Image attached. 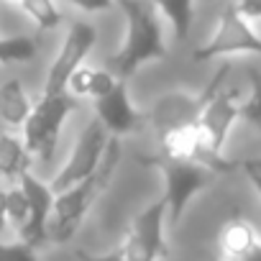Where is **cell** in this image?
<instances>
[{"label": "cell", "mask_w": 261, "mask_h": 261, "mask_svg": "<svg viewBox=\"0 0 261 261\" xmlns=\"http://www.w3.org/2000/svg\"><path fill=\"white\" fill-rule=\"evenodd\" d=\"M125 18V41L113 57L115 74L120 80L139 72L149 62H162L167 57V31L159 11L151 0H115Z\"/></svg>", "instance_id": "1"}, {"label": "cell", "mask_w": 261, "mask_h": 261, "mask_svg": "<svg viewBox=\"0 0 261 261\" xmlns=\"http://www.w3.org/2000/svg\"><path fill=\"white\" fill-rule=\"evenodd\" d=\"M120 154H123L120 141L113 136L108 141V149L102 154L100 167L87 179H82L80 185H74V187L64 190L62 195H57L51 223H49V238L54 243H69L77 236V230H80L85 215L90 213V207L108 190V185H110V179H113V174L120 164Z\"/></svg>", "instance_id": "2"}, {"label": "cell", "mask_w": 261, "mask_h": 261, "mask_svg": "<svg viewBox=\"0 0 261 261\" xmlns=\"http://www.w3.org/2000/svg\"><path fill=\"white\" fill-rule=\"evenodd\" d=\"M230 69H233V64H230V62H223V64L213 72L210 82H207L200 92L174 90V92L162 95V97L151 105V110L146 113V120L151 123L154 134L162 139V136L172 134V130H179V128H187V125L200 123V118H202L205 108L210 105V100L225 87V82H228V77H230Z\"/></svg>", "instance_id": "3"}, {"label": "cell", "mask_w": 261, "mask_h": 261, "mask_svg": "<svg viewBox=\"0 0 261 261\" xmlns=\"http://www.w3.org/2000/svg\"><path fill=\"white\" fill-rule=\"evenodd\" d=\"M80 100H74L69 92L62 95H41V100L34 105L26 125H23V144L31 156H39L41 162H51L57 154L62 125L74 113Z\"/></svg>", "instance_id": "4"}, {"label": "cell", "mask_w": 261, "mask_h": 261, "mask_svg": "<svg viewBox=\"0 0 261 261\" xmlns=\"http://www.w3.org/2000/svg\"><path fill=\"white\" fill-rule=\"evenodd\" d=\"M141 164L146 167H156L164 177V202H167V220L174 225L182 220L190 200L202 192L210 179H213V172L197 167V164H187V162H174V159H167L164 154H144L139 156Z\"/></svg>", "instance_id": "5"}, {"label": "cell", "mask_w": 261, "mask_h": 261, "mask_svg": "<svg viewBox=\"0 0 261 261\" xmlns=\"http://www.w3.org/2000/svg\"><path fill=\"white\" fill-rule=\"evenodd\" d=\"M236 54L261 57V34L256 31L253 23H248L243 16L236 13L230 0H225L213 36L192 51V59L207 62V59H225V57H236Z\"/></svg>", "instance_id": "6"}, {"label": "cell", "mask_w": 261, "mask_h": 261, "mask_svg": "<svg viewBox=\"0 0 261 261\" xmlns=\"http://www.w3.org/2000/svg\"><path fill=\"white\" fill-rule=\"evenodd\" d=\"M159 154H164L167 159H174V162L197 164V167H202L213 174H225V172H233L238 167V162H230L220 151L213 149V144H210V139H207V134L202 130L200 123L162 136L159 139Z\"/></svg>", "instance_id": "7"}, {"label": "cell", "mask_w": 261, "mask_h": 261, "mask_svg": "<svg viewBox=\"0 0 261 261\" xmlns=\"http://www.w3.org/2000/svg\"><path fill=\"white\" fill-rule=\"evenodd\" d=\"M97 44V29L90 23V21H72L67 34H64V41L46 72V82H44V92L41 95H62L67 92V82L69 77L85 64L87 54L95 49Z\"/></svg>", "instance_id": "8"}, {"label": "cell", "mask_w": 261, "mask_h": 261, "mask_svg": "<svg viewBox=\"0 0 261 261\" xmlns=\"http://www.w3.org/2000/svg\"><path fill=\"white\" fill-rule=\"evenodd\" d=\"M167 223L169 220L164 200H156L144 213H139L120 243L125 261H164L169 256V246L164 241Z\"/></svg>", "instance_id": "9"}, {"label": "cell", "mask_w": 261, "mask_h": 261, "mask_svg": "<svg viewBox=\"0 0 261 261\" xmlns=\"http://www.w3.org/2000/svg\"><path fill=\"white\" fill-rule=\"evenodd\" d=\"M108 141H110V136H108V130L102 128V123L97 118L90 120L87 128L82 130L77 146L72 149V156L67 159V164L62 167V172L49 185L54 190V195H62L64 190H69V187L80 185L82 179H87L100 167L102 154L108 149Z\"/></svg>", "instance_id": "10"}, {"label": "cell", "mask_w": 261, "mask_h": 261, "mask_svg": "<svg viewBox=\"0 0 261 261\" xmlns=\"http://www.w3.org/2000/svg\"><path fill=\"white\" fill-rule=\"evenodd\" d=\"M18 185L26 192V200H29V223L21 230V243H26V246H31L36 251L49 238V223H51L57 195H54V190L49 185L36 179L31 172L23 174L18 179Z\"/></svg>", "instance_id": "11"}, {"label": "cell", "mask_w": 261, "mask_h": 261, "mask_svg": "<svg viewBox=\"0 0 261 261\" xmlns=\"http://www.w3.org/2000/svg\"><path fill=\"white\" fill-rule=\"evenodd\" d=\"M92 108H95V118L102 123V128L108 130V134H113L115 139L125 136V134H134V130L146 120V115H141L134 105H130L125 80H120L113 92H108L105 97L95 100Z\"/></svg>", "instance_id": "12"}, {"label": "cell", "mask_w": 261, "mask_h": 261, "mask_svg": "<svg viewBox=\"0 0 261 261\" xmlns=\"http://www.w3.org/2000/svg\"><path fill=\"white\" fill-rule=\"evenodd\" d=\"M241 110H243V102H241L236 87H223L210 100V105L205 108V113L200 118V125H202L205 134H207V139H210V144H213L215 151L223 154L225 139L230 134L233 123L241 118Z\"/></svg>", "instance_id": "13"}, {"label": "cell", "mask_w": 261, "mask_h": 261, "mask_svg": "<svg viewBox=\"0 0 261 261\" xmlns=\"http://www.w3.org/2000/svg\"><path fill=\"white\" fill-rule=\"evenodd\" d=\"M258 246H261V238H258L256 228L238 210L225 220V225L218 233V248L228 261H241L248 253H253Z\"/></svg>", "instance_id": "14"}, {"label": "cell", "mask_w": 261, "mask_h": 261, "mask_svg": "<svg viewBox=\"0 0 261 261\" xmlns=\"http://www.w3.org/2000/svg\"><path fill=\"white\" fill-rule=\"evenodd\" d=\"M120 82V77L115 72H108V69H100V67H87L82 64L67 82V92L74 97V100H100L105 97L108 92L115 90V85Z\"/></svg>", "instance_id": "15"}, {"label": "cell", "mask_w": 261, "mask_h": 261, "mask_svg": "<svg viewBox=\"0 0 261 261\" xmlns=\"http://www.w3.org/2000/svg\"><path fill=\"white\" fill-rule=\"evenodd\" d=\"M31 110L34 102L26 95L21 80H8L6 85H0V125L23 128Z\"/></svg>", "instance_id": "16"}, {"label": "cell", "mask_w": 261, "mask_h": 261, "mask_svg": "<svg viewBox=\"0 0 261 261\" xmlns=\"http://www.w3.org/2000/svg\"><path fill=\"white\" fill-rule=\"evenodd\" d=\"M31 159L34 156L29 154L23 139L13 136L11 130H6L0 125V177H6V179L18 185V179L23 174H29Z\"/></svg>", "instance_id": "17"}, {"label": "cell", "mask_w": 261, "mask_h": 261, "mask_svg": "<svg viewBox=\"0 0 261 261\" xmlns=\"http://www.w3.org/2000/svg\"><path fill=\"white\" fill-rule=\"evenodd\" d=\"M162 21L172 29V34L185 41L195 23V0H151Z\"/></svg>", "instance_id": "18"}, {"label": "cell", "mask_w": 261, "mask_h": 261, "mask_svg": "<svg viewBox=\"0 0 261 261\" xmlns=\"http://www.w3.org/2000/svg\"><path fill=\"white\" fill-rule=\"evenodd\" d=\"M21 11L34 21V26L39 31H54L57 26H62L64 21V13H62V6L57 0H21Z\"/></svg>", "instance_id": "19"}, {"label": "cell", "mask_w": 261, "mask_h": 261, "mask_svg": "<svg viewBox=\"0 0 261 261\" xmlns=\"http://www.w3.org/2000/svg\"><path fill=\"white\" fill-rule=\"evenodd\" d=\"M39 44L31 36H6L0 39V64H26L36 59Z\"/></svg>", "instance_id": "20"}, {"label": "cell", "mask_w": 261, "mask_h": 261, "mask_svg": "<svg viewBox=\"0 0 261 261\" xmlns=\"http://www.w3.org/2000/svg\"><path fill=\"white\" fill-rule=\"evenodd\" d=\"M246 74H248L251 95H248V100L243 102L241 118H243L248 125H253L256 130H261V72L253 69V67H248Z\"/></svg>", "instance_id": "21"}, {"label": "cell", "mask_w": 261, "mask_h": 261, "mask_svg": "<svg viewBox=\"0 0 261 261\" xmlns=\"http://www.w3.org/2000/svg\"><path fill=\"white\" fill-rule=\"evenodd\" d=\"M8 223L18 230V236L29 223V200H26V192L21 190V185L8 190Z\"/></svg>", "instance_id": "22"}, {"label": "cell", "mask_w": 261, "mask_h": 261, "mask_svg": "<svg viewBox=\"0 0 261 261\" xmlns=\"http://www.w3.org/2000/svg\"><path fill=\"white\" fill-rule=\"evenodd\" d=\"M0 261H39V256L26 243H0Z\"/></svg>", "instance_id": "23"}, {"label": "cell", "mask_w": 261, "mask_h": 261, "mask_svg": "<svg viewBox=\"0 0 261 261\" xmlns=\"http://www.w3.org/2000/svg\"><path fill=\"white\" fill-rule=\"evenodd\" d=\"M64 3L87 16H100V13H108L115 8V0H64Z\"/></svg>", "instance_id": "24"}, {"label": "cell", "mask_w": 261, "mask_h": 261, "mask_svg": "<svg viewBox=\"0 0 261 261\" xmlns=\"http://www.w3.org/2000/svg\"><path fill=\"white\" fill-rule=\"evenodd\" d=\"M238 16H243L248 23H261V0H230Z\"/></svg>", "instance_id": "25"}, {"label": "cell", "mask_w": 261, "mask_h": 261, "mask_svg": "<svg viewBox=\"0 0 261 261\" xmlns=\"http://www.w3.org/2000/svg\"><path fill=\"white\" fill-rule=\"evenodd\" d=\"M238 167L246 172V177L251 179L253 190H256L258 197H261V159H258V156H253V159H243V162H238Z\"/></svg>", "instance_id": "26"}, {"label": "cell", "mask_w": 261, "mask_h": 261, "mask_svg": "<svg viewBox=\"0 0 261 261\" xmlns=\"http://www.w3.org/2000/svg\"><path fill=\"white\" fill-rule=\"evenodd\" d=\"M74 261H125V256H123V248L118 246L105 256H92L87 251H74Z\"/></svg>", "instance_id": "27"}, {"label": "cell", "mask_w": 261, "mask_h": 261, "mask_svg": "<svg viewBox=\"0 0 261 261\" xmlns=\"http://www.w3.org/2000/svg\"><path fill=\"white\" fill-rule=\"evenodd\" d=\"M8 228V190L0 187V233Z\"/></svg>", "instance_id": "28"}, {"label": "cell", "mask_w": 261, "mask_h": 261, "mask_svg": "<svg viewBox=\"0 0 261 261\" xmlns=\"http://www.w3.org/2000/svg\"><path fill=\"white\" fill-rule=\"evenodd\" d=\"M241 261H261V246H258L253 253H248L246 258H241Z\"/></svg>", "instance_id": "29"}, {"label": "cell", "mask_w": 261, "mask_h": 261, "mask_svg": "<svg viewBox=\"0 0 261 261\" xmlns=\"http://www.w3.org/2000/svg\"><path fill=\"white\" fill-rule=\"evenodd\" d=\"M13 3H21V0H13Z\"/></svg>", "instance_id": "30"}, {"label": "cell", "mask_w": 261, "mask_h": 261, "mask_svg": "<svg viewBox=\"0 0 261 261\" xmlns=\"http://www.w3.org/2000/svg\"><path fill=\"white\" fill-rule=\"evenodd\" d=\"M225 261H228V258H225Z\"/></svg>", "instance_id": "31"}]
</instances>
